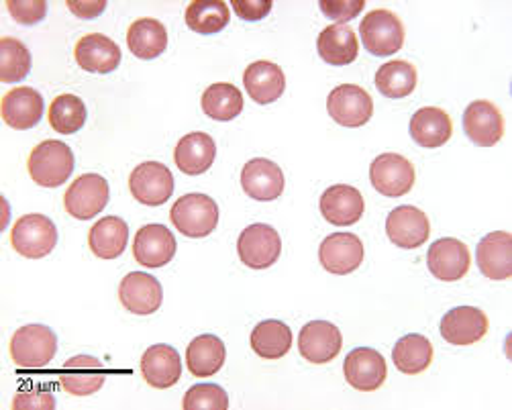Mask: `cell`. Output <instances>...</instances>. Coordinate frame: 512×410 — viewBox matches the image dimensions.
<instances>
[{"instance_id":"obj_38","label":"cell","mask_w":512,"mask_h":410,"mask_svg":"<svg viewBox=\"0 0 512 410\" xmlns=\"http://www.w3.org/2000/svg\"><path fill=\"white\" fill-rule=\"evenodd\" d=\"M417 68L411 62L392 60L378 68L376 88L386 98H404L413 94L417 88Z\"/></svg>"},{"instance_id":"obj_33","label":"cell","mask_w":512,"mask_h":410,"mask_svg":"<svg viewBox=\"0 0 512 410\" xmlns=\"http://www.w3.org/2000/svg\"><path fill=\"white\" fill-rule=\"evenodd\" d=\"M453 135V125L449 115L437 107L419 109L411 119V137L415 143L427 149L445 145Z\"/></svg>"},{"instance_id":"obj_28","label":"cell","mask_w":512,"mask_h":410,"mask_svg":"<svg viewBox=\"0 0 512 410\" xmlns=\"http://www.w3.org/2000/svg\"><path fill=\"white\" fill-rule=\"evenodd\" d=\"M243 84L251 100L258 102V105H270L284 94L286 76L278 64L260 60L245 68Z\"/></svg>"},{"instance_id":"obj_1","label":"cell","mask_w":512,"mask_h":410,"mask_svg":"<svg viewBox=\"0 0 512 410\" xmlns=\"http://www.w3.org/2000/svg\"><path fill=\"white\" fill-rule=\"evenodd\" d=\"M74 153L64 141L47 139L33 147L27 170L35 184L41 188H58L74 172Z\"/></svg>"},{"instance_id":"obj_40","label":"cell","mask_w":512,"mask_h":410,"mask_svg":"<svg viewBox=\"0 0 512 410\" xmlns=\"http://www.w3.org/2000/svg\"><path fill=\"white\" fill-rule=\"evenodd\" d=\"M31 72V51L15 37L0 39V82L15 84Z\"/></svg>"},{"instance_id":"obj_11","label":"cell","mask_w":512,"mask_h":410,"mask_svg":"<svg viewBox=\"0 0 512 410\" xmlns=\"http://www.w3.org/2000/svg\"><path fill=\"white\" fill-rule=\"evenodd\" d=\"M133 255L137 264H141L143 268H164L176 255V237L166 225H145L137 231L133 239Z\"/></svg>"},{"instance_id":"obj_13","label":"cell","mask_w":512,"mask_h":410,"mask_svg":"<svg viewBox=\"0 0 512 410\" xmlns=\"http://www.w3.org/2000/svg\"><path fill=\"white\" fill-rule=\"evenodd\" d=\"M343 374L351 388L360 392H374L386 382L388 368L382 353L372 347H357L347 353Z\"/></svg>"},{"instance_id":"obj_35","label":"cell","mask_w":512,"mask_h":410,"mask_svg":"<svg viewBox=\"0 0 512 410\" xmlns=\"http://www.w3.org/2000/svg\"><path fill=\"white\" fill-rule=\"evenodd\" d=\"M200 105H202L204 115L215 119V121L227 123L241 115L243 94L239 92V88L235 84L217 82L202 92Z\"/></svg>"},{"instance_id":"obj_24","label":"cell","mask_w":512,"mask_h":410,"mask_svg":"<svg viewBox=\"0 0 512 410\" xmlns=\"http://www.w3.org/2000/svg\"><path fill=\"white\" fill-rule=\"evenodd\" d=\"M107 382V370L92 355H76L60 372V386L72 396H90Z\"/></svg>"},{"instance_id":"obj_25","label":"cell","mask_w":512,"mask_h":410,"mask_svg":"<svg viewBox=\"0 0 512 410\" xmlns=\"http://www.w3.org/2000/svg\"><path fill=\"white\" fill-rule=\"evenodd\" d=\"M464 131L472 143L492 147L504 135V117L490 100H474L464 111Z\"/></svg>"},{"instance_id":"obj_8","label":"cell","mask_w":512,"mask_h":410,"mask_svg":"<svg viewBox=\"0 0 512 410\" xmlns=\"http://www.w3.org/2000/svg\"><path fill=\"white\" fill-rule=\"evenodd\" d=\"M327 111L341 127H364L374 115V100L362 86L341 84L329 94Z\"/></svg>"},{"instance_id":"obj_31","label":"cell","mask_w":512,"mask_h":410,"mask_svg":"<svg viewBox=\"0 0 512 410\" xmlns=\"http://www.w3.org/2000/svg\"><path fill=\"white\" fill-rule=\"evenodd\" d=\"M129 227L119 217H105L92 225L88 233V245L100 260H117L127 249Z\"/></svg>"},{"instance_id":"obj_10","label":"cell","mask_w":512,"mask_h":410,"mask_svg":"<svg viewBox=\"0 0 512 410\" xmlns=\"http://www.w3.org/2000/svg\"><path fill=\"white\" fill-rule=\"evenodd\" d=\"M370 180L380 194L398 198L413 190L417 174L415 166L398 153H382L370 166Z\"/></svg>"},{"instance_id":"obj_34","label":"cell","mask_w":512,"mask_h":410,"mask_svg":"<svg viewBox=\"0 0 512 410\" xmlns=\"http://www.w3.org/2000/svg\"><path fill=\"white\" fill-rule=\"evenodd\" d=\"M392 362L402 374H421L433 362V345L425 335H404L392 349Z\"/></svg>"},{"instance_id":"obj_20","label":"cell","mask_w":512,"mask_h":410,"mask_svg":"<svg viewBox=\"0 0 512 410\" xmlns=\"http://www.w3.org/2000/svg\"><path fill=\"white\" fill-rule=\"evenodd\" d=\"M43 109V96L31 86H19L9 90L3 96V102H0V115H3V121L17 131H27L39 125Z\"/></svg>"},{"instance_id":"obj_18","label":"cell","mask_w":512,"mask_h":410,"mask_svg":"<svg viewBox=\"0 0 512 410\" xmlns=\"http://www.w3.org/2000/svg\"><path fill=\"white\" fill-rule=\"evenodd\" d=\"M319 209L327 223L337 227H349L360 223L366 211V204L362 192L357 188L347 184H335L323 192Z\"/></svg>"},{"instance_id":"obj_12","label":"cell","mask_w":512,"mask_h":410,"mask_svg":"<svg viewBox=\"0 0 512 410\" xmlns=\"http://www.w3.org/2000/svg\"><path fill=\"white\" fill-rule=\"evenodd\" d=\"M470 249L464 241L445 237L437 239L427 253L429 272L441 282H457L470 272Z\"/></svg>"},{"instance_id":"obj_14","label":"cell","mask_w":512,"mask_h":410,"mask_svg":"<svg viewBox=\"0 0 512 410\" xmlns=\"http://www.w3.org/2000/svg\"><path fill=\"white\" fill-rule=\"evenodd\" d=\"M343 337L341 331L329 321H311L300 329L298 351L306 362L329 364L341 353Z\"/></svg>"},{"instance_id":"obj_26","label":"cell","mask_w":512,"mask_h":410,"mask_svg":"<svg viewBox=\"0 0 512 410\" xmlns=\"http://www.w3.org/2000/svg\"><path fill=\"white\" fill-rule=\"evenodd\" d=\"M217 158V145L209 133L194 131L184 135L176 149H174V162L178 170L186 176H200L209 172Z\"/></svg>"},{"instance_id":"obj_3","label":"cell","mask_w":512,"mask_h":410,"mask_svg":"<svg viewBox=\"0 0 512 410\" xmlns=\"http://www.w3.org/2000/svg\"><path fill=\"white\" fill-rule=\"evenodd\" d=\"M58 337L45 325H25L11 339V360L23 370L45 368L56 357Z\"/></svg>"},{"instance_id":"obj_17","label":"cell","mask_w":512,"mask_h":410,"mask_svg":"<svg viewBox=\"0 0 512 410\" xmlns=\"http://www.w3.org/2000/svg\"><path fill=\"white\" fill-rule=\"evenodd\" d=\"M386 235L402 249H417L429 239L431 223L421 209L413 204H402L388 215Z\"/></svg>"},{"instance_id":"obj_39","label":"cell","mask_w":512,"mask_h":410,"mask_svg":"<svg viewBox=\"0 0 512 410\" xmlns=\"http://www.w3.org/2000/svg\"><path fill=\"white\" fill-rule=\"evenodd\" d=\"M88 119L86 105L76 94H60L49 107V125L62 135L78 133Z\"/></svg>"},{"instance_id":"obj_43","label":"cell","mask_w":512,"mask_h":410,"mask_svg":"<svg viewBox=\"0 0 512 410\" xmlns=\"http://www.w3.org/2000/svg\"><path fill=\"white\" fill-rule=\"evenodd\" d=\"M319 7L327 19L339 21V25H343L360 15L366 3L364 0H343V3H339V0H335V3H331V0H321Z\"/></svg>"},{"instance_id":"obj_5","label":"cell","mask_w":512,"mask_h":410,"mask_svg":"<svg viewBox=\"0 0 512 410\" xmlns=\"http://www.w3.org/2000/svg\"><path fill=\"white\" fill-rule=\"evenodd\" d=\"M360 35L364 47L376 58H390L404 45L402 21L388 9L370 11L360 25Z\"/></svg>"},{"instance_id":"obj_46","label":"cell","mask_w":512,"mask_h":410,"mask_svg":"<svg viewBox=\"0 0 512 410\" xmlns=\"http://www.w3.org/2000/svg\"><path fill=\"white\" fill-rule=\"evenodd\" d=\"M68 9L80 19H96L107 9V3L105 0H100V3H76V0H70Z\"/></svg>"},{"instance_id":"obj_15","label":"cell","mask_w":512,"mask_h":410,"mask_svg":"<svg viewBox=\"0 0 512 410\" xmlns=\"http://www.w3.org/2000/svg\"><path fill=\"white\" fill-rule=\"evenodd\" d=\"M119 300L133 315L147 317L160 311L164 302V290L158 278L145 272H131L119 284Z\"/></svg>"},{"instance_id":"obj_6","label":"cell","mask_w":512,"mask_h":410,"mask_svg":"<svg viewBox=\"0 0 512 410\" xmlns=\"http://www.w3.org/2000/svg\"><path fill=\"white\" fill-rule=\"evenodd\" d=\"M239 260L251 270H268L272 268L280 253H282V239L278 231L266 223L249 225L237 241Z\"/></svg>"},{"instance_id":"obj_23","label":"cell","mask_w":512,"mask_h":410,"mask_svg":"<svg viewBox=\"0 0 512 410\" xmlns=\"http://www.w3.org/2000/svg\"><path fill=\"white\" fill-rule=\"evenodd\" d=\"M241 186L249 198L270 202L282 196L286 180L278 164L266 158H253L243 166Z\"/></svg>"},{"instance_id":"obj_16","label":"cell","mask_w":512,"mask_h":410,"mask_svg":"<svg viewBox=\"0 0 512 410\" xmlns=\"http://www.w3.org/2000/svg\"><path fill=\"white\" fill-rule=\"evenodd\" d=\"M319 260L327 272L347 276L362 266L364 243L353 233H333L321 243Z\"/></svg>"},{"instance_id":"obj_19","label":"cell","mask_w":512,"mask_h":410,"mask_svg":"<svg viewBox=\"0 0 512 410\" xmlns=\"http://www.w3.org/2000/svg\"><path fill=\"white\" fill-rule=\"evenodd\" d=\"M74 58L78 66L90 74H111L119 68L123 60L121 47L102 33L84 35L76 43Z\"/></svg>"},{"instance_id":"obj_42","label":"cell","mask_w":512,"mask_h":410,"mask_svg":"<svg viewBox=\"0 0 512 410\" xmlns=\"http://www.w3.org/2000/svg\"><path fill=\"white\" fill-rule=\"evenodd\" d=\"M7 9L11 17L25 27L37 25L47 15V3L45 0H9Z\"/></svg>"},{"instance_id":"obj_32","label":"cell","mask_w":512,"mask_h":410,"mask_svg":"<svg viewBox=\"0 0 512 410\" xmlns=\"http://www.w3.org/2000/svg\"><path fill=\"white\" fill-rule=\"evenodd\" d=\"M227 357L225 343L215 335H200L186 349V366L192 376L209 378L215 376Z\"/></svg>"},{"instance_id":"obj_41","label":"cell","mask_w":512,"mask_h":410,"mask_svg":"<svg viewBox=\"0 0 512 410\" xmlns=\"http://www.w3.org/2000/svg\"><path fill=\"white\" fill-rule=\"evenodd\" d=\"M184 410H227L229 396L219 384H196L184 394Z\"/></svg>"},{"instance_id":"obj_4","label":"cell","mask_w":512,"mask_h":410,"mask_svg":"<svg viewBox=\"0 0 512 410\" xmlns=\"http://www.w3.org/2000/svg\"><path fill=\"white\" fill-rule=\"evenodd\" d=\"M13 249L27 260H41L56 249L58 229L49 217L31 213L21 217L11 231Z\"/></svg>"},{"instance_id":"obj_37","label":"cell","mask_w":512,"mask_h":410,"mask_svg":"<svg viewBox=\"0 0 512 410\" xmlns=\"http://www.w3.org/2000/svg\"><path fill=\"white\" fill-rule=\"evenodd\" d=\"M251 349L264 360H280L292 347V331L286 323L270 319L251 331Z\"/></svg>"},{"instance_id":"obj_30","label":"cell","mask_w":512,"mask_h":410,"mask_svg":"<svg viewBox=\"0 0 512 410\" xmlns=\"http://www.w3.org/2000/svg\"><path fill=\"white\" fill-rule=\"evenodd\" d=\"M317 49L321 60L331 66H349L360 54V41L351 27L331 25L325 27L317 39Z\"/></svg>"},{"instance_id":"obj_2","label":"cell","mask_w":512,"mask_h":410,"mask_svg":"<svg viewBox=\"0 0 512 410\" xmlns=\"http://www.w3.org/2000/svg\"><path fill=\"white\" fill-rule=\"evenodd\" d=\"M174 227L190 239L209 237L219 225V207L207 194H184L174 202L170 211Z\"/></svg>"},{"instance_id":"obj_36","label":"cell","mask_w":512,"mask_h":410,"mask_svg":"<svg viewBox=\"0 0 512 410\" xmlns=\"http://www.w3.org/2000/svg\"><path fill=\"white\" fill-rule=\"evenodd\" d=\"M184 21L186 27L194 33L215 35L229 25L231 11L223 0H194L184 13Z\"/></svg>"},{"instance_id":"obj_27","label":"cell","mask_w":512,"mask_h":410,"mask_svg":"<svg viewBox=\"0 0 512 410\" xmlns=\"http://www.w3.org/2000/svg\"><path fill=\"white\" fill-rule=\"evenodd\" d=\"M480 272L490 280H508L512 276V235L508 231L488 233L476 249Z\"/></svg>"},{"instance_id":"obj_29","label":"cell","mask_w":512,"mask_h":410,"mask_svg":"<svg viewBox=\"0 0 512 410\" xmlns=\"http://www.w3.org/2000/svg\"><path fill=\"white\" fill-rule=\"evenodd\" d=\"M127 45L137 60H156L168 47V31L158 19H137L127 31Z\"/></svg>"},{"instance_id":"obj_7","label":"cell","mask_w":512,"mask_h":410,"mask_svg":"<svg viewBox=\"0 0 512 410\" xmlns=\"http://www.w3.org/2000/svg\"><path fill=\"white\" fill-rule=\"evenodd\" d=\"M109 182L100 174H82L66 190L64 207L66 213L78 221H90L105 211L109 204Z\"/></svg>"},{"instance_id":"obj_21","label":"cell","mask_w":512,"mask_h":410,"mask_svg":"<svg viewBox=\"0 0 512 410\" xmlns=\"http://www.w3.org/2000/svg\"><path fill=\"white\" fill-rule=\"evenodd\" d=\"M488 317L476 306H457L441 319V337L451 345H474L488 333Z\"/></svg>"},{"instance_id":"obj_44","label":"cell","mask_w":512,"mask_h":410,"mask_svg":"<svg viewBox=\"0 0 512 410\" xmlns=\"http://www.w3.org/2000/svg\"><path fill=\"white\" fill-rule=\"evenodd\" d=\"M13 408L15 410H54L56 398L54 394L41 388L21 390L13 400Z\"/></svg>"},{"instance_id":"obj_9","label":"cell","mask_w":512,"mask_h":410,"mask_svg":"<svg viewBox=\"0 0 512 410\" xmlns=\"http://www.w3.org/2000/svg\"><path fill=\"white\" fill-rule=\"evenodd\" d=\"M129 190L145 207H162L174 194V176L160 162H145L131 172Z\"/></svg>"},{"instance_id":"obj_45","label":"cell","mask_w":512,"mask_h":410,"mask_svg":"<svg viewBox=\"0 0 512 410\" xmlns=\"http://www.w3.org/2000/svg\"><path fill=\"white\" fill-rule=\"evenodd\" d=\"M231 7L239 19L255 23L266 19L274 5L272 0H233Z\"/></svg>"},{"instance_id":"obj_22","label":"cell","mask_w":512,"mask_h":410,"mask_svg":"<svg viewBox=\"0 0 512 410\" xmlns=\"http://www.w3.org/2000/svg\"><path fill=\"white\" fill-rule=\"evenodd\" d=\"M143 380L158 390L172 388L182 378V360L180 353L166 343L151 345L141 357Z\"/></svg>"}]
</instances>
